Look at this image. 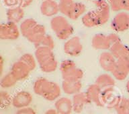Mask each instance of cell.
<instances>
[{"label":"cell","mask_w":129,"mask_h":114,"mask_svg":"<svg viewBox=\"0 0 129 114\" xmlns=\"http://www.w3.org/2000/svg\"><path fill=\"white\" fill-rule=\"evenodd\" d=\"M34 46H35V48L43 47V48H50V49L53 50L54 48V42L51 36L46 35L44 36V38L39 43L34 45Z\"/></svg>","instance_id":"31"},{"label":"cell","mask_w":129,"mask_h":114,"mask_svg":"<svg viewBox=\"0 0 129 114\" xmlns=\"http://www.w3.org/2000/svg\"><path fill=\"white\" fill-rule=\"evenodd\" d=\"M10 104H12V99L9 94L5 91L0 93V105L2 108H8Z\"/></svg>","instance_id":"32"},{"label":"cell","mask_w":129,"mask_h":114,"mask_svg":"<svg viewBox=\"0 0 129 114\" xmlns=\"http://www.w3.org/2000/svg\"><path fill=\"white\" fill-rule=\"evenodd\" d=\"M83 24L87 28H94L100 26V21L95 10L87 12L82 16L81 19Z\"/></svg>","instance_id":"24"},{"label":"cell","mask_w":129,"mask_h":114,"mask_svg":"<svg viewBox=\"0 0 129 114\" xmlns=\"http://www.w3.org/2000/svg\"><path fill=\"white\" fill-rule=\"evenodd\" d=\"M40 9L41 14L46 17H54L60 12L59 4L55 0L42 1Z\"/></svg>","instance_id":"15"},{"label":"cell","mask_w":129,"mask_h":114,"mask_svg":"<svg viewBox=\"0 0 129 114\" xmlns=\"http://www.w3.org/2000/svg\"><path fill=\"white\" fill-rule=\"evenodd\" d=\"M126 90L128 94H129V80H128V82H126Z\"/></svg>","instance_id":"37"},{"label":"cell","mask_w":129,"mask_h":114,"mask_svg":"<svg viewBox=\"0 0 129 114\" xmlns=\"http://www.w3.org/2000/svg\"><path fill=\"white\" fill-rule=\"evenodd\" d=\"M120 98L116 94L114 87L102 90L101 98L103 106H106L108 108H114Z\"/></svg>","instance_id":"11"},{"label":"cell","mask_w":129,"mask_h":114,"mask_svg":"<svg viewBox=\"0 0 129 114\" xmlns=\"http://www.w3.org/2000/svg\"><path fill=\"white\" fill-rule=\"evenodd\" d=\"M128 2H129V0H128Z\"/></svg>","instance_id":"42"},{"label":"cell","mask_w":129,"mask_h":114,"mask_svg":"<svg viewBox=\"0 0 129 114\" xmlns=\"http://www.w3.org/2000/svg\"><path fill=\"white\" fill-rule=\"evenodd\" d=\"M114 109L120 114H129V98H120Z\"/></svg>","instance_id":"27"},{"label":"cell","mask_w":129,"mask_h":114,"mask_svg":"<svg viewBox=\"0 0 129 114\" xmlns=\"http://www.w3.org/2000/svg\"><path fill=\"white\" fill-rule=\"evenodd\" d=\"M117 60L110 52L102 53L99 58V63L103 70L108 72H112L114 69Z\"/></svg>","instance_id":"14"},{"label":"cell","mask_w":129,"mask_h":114,"mask_svg":"<svg viewBox=\"0 0 129 114\" xmlns=\"http://www.w3.org/2000/svg\"><path fill=\"white\" fill-rule=\"evenodd\" d=\"M6 15L9 22L18 24L23 20L24 17V8L21 6H16L14 8H9Z\"/></svg>","instance_id":"23"},{"label":"cell","mask_w":129,"mask_h":114,"mask_svg":"<svg viewBox=\"0 0 129 114\" xmlns=\"http://www.w3.org/2000/svg\"><path fill=\"white\" fill-rule=\"evenodd\" d=\"M20 60H21L23 63L26 64V66H28V68L30 70H34L36 66V57H34L33 55L31 54H25L22 55L20 58Z\"/></svg>","instance_id":"29"},{"label":"cell","mask_w":129,"mask_h":114,"mask_svg":"<svg viewBox=\"0 0 129 114\" xmlns=\"http://www.w3.org/2000/svg\"><path fill=\"white\" fill-rule=\"evenodd\" d=\"M50 27L59 40H65L70 38L74 30L67 18L62 16H55L50 20Z\"/></svg>","instance_id":"3"},{"label":"cell","mask_w":129,"mask_h":114,"mask_svg":"<svg viewBox=\"0 0 129 114\" xmlns=\"http://www.w3.org/2000/svg\"><path fill=\"white\" fill-rule=\"evenodd\" d=\"M46 35L45 27L41 24H37L36 26L31 30V32L29 33L26 38L29 42L36 45L39 43Z\"/></svg>","instance_id":"20"},{"label":"cell","mask_w":129,"mask_h":114,"mask_svg":"<svg viewBox=\"0 0 129 114\" xmlns=\"http://www.w3.org/2000/svg\"><path fill=\"white\" fill-rule=\"evenodd\" d=\"M108 4L111 10L114 12L125 11L126 0H108Z\"/></svg>","instance_id":"30"},{"label":"cell","mask_w":129,"mask_h":114,"mask_svg":"<svg viewBox=\"0 0 129 114\" xmlns=\"http://www.w3.org/2000/svg\"><path fill=\"white\" fill-rule=\"evenodd\" d=\"M20 34V28H18L16 23L8 21L7 23L2 24L0 26V38L2 40H17Z\"/></svg>","instance_id":"6"},{"label":"cell","mask_w":129,"mask_h":114,"mask_svg":"<svg viewBox=\"0 0 129 114\" xmlns=\"http://www.w3.org/2000/svg\"><path fill=\"white\" fill-rule=\"evenodd\" d=\"M18 81L17 80L15 76L12 74L11 72L8 74H6L2 78L1 80V86L3 88H10L16 85V84Z\"/></svg>","instance_id":"28"},{"label":"cell","mask_w":129,"mask_h":114,"mask_svg":"<svg viewBox=\"0 0 129 114\" xmlns=\"http://www.w3.org/2000/svg\"><path fill=\"white\" fill-rule=\"evenodd\" d=\"M95 84H96L102 90H104L106 88L114 87L116 83L114 78H112L108 74H103L97 78Z\"/></svg>","instance_id":"25"},{"label":"cell","mask_w":129,"mask_h":114,"mask_svg":"<svg viewBox=\"0 0 129 114\" xmlns=\"http://www.w3.org/2000/svg\"><path fill=\"white\" fill-rule=\"evenodd\" d=\"M31 71L32 70L28 68V66L19 60L13 64L10 72H12V74L19 82L26 80L29 76Z\"/></svg>","instance_id":"13"},{"label":"cell","mask_w":129,"mask_h":114,"mask_svg":"<svg viewBox=\"0 0 129 114\" xmlns=\"http://www.w3.org/2000/svg\"><path fill=\"white\" fill-rule=\"evenodd\" d=\"M32 102V96L27 91L18 92L12 98V105L18 110L30 106Z\"/></svg>","instance_id":"12"},{"label":"cell","mask_w":129,"mask_h":114,"mask_svg":"<svg viewBox=\"0 0 129 114\" xmlns=\"http://www.w3.org/2000/svg\"><path fill=\"white\" fill-rule=\"evenodd\" d=\"M84 1H91V0H84Z\"/></svg>","instance_id":"39"},{"label":"cell","mask_w":129,"mask_h":114,"mask_svg":"<svg viewBox=\"0 0 129 114\" xmlns=\"http://www.w3.org/2000/svg\"><path fill=\"white\" fill-rule=\"evenodd\" d=\"M82 84L81 80H63L62 91L67 95H75L81 92Z\"/></svg>","instance_id":"21"},{"label":"cell","mask_w":129,"mask_h":114,"mask_svg":"<svg viewBox=\"0 0 129 114\" xmlns=\"http://www.w3.org/2000/svg\"><path fill=\"white\" fill-rule=\"evenodd\" d=\"M91 46L95 50H110L112 44L108 36L102 34H98L92 38Z\"/></svg>","instance_id":"18"},{"label":"cell","mask_w":129,"mask_h":114,"mask_svg":"<svg viewBox=\"0 0 129 114\" xmlns=\"http://www.w3.org/2000/svg\"><path fill=\"white\" fill-rule=\"evenodd\" d=\"M110 52L114 56L116 60H118L120 58L128 57L129 48L120 41L111 46Z\"/></svg>","instance_id":"22"},{"label":"cell","mask_w":129,"mask_h":114,"mask_svg":"<svg viewBox=\"0 0 129 114\" xmlns=\"http://www.w3.org/2000/svg\"><path fill=\"white\" fill-rule=\"evenodd\" d=\"M34 0H21V7L22 8H26L30 6Z\"/></svg>","instance_id":"36"},{"label":"cell","mask_w":129,"mask_h":114,"mask_svg":"<svg viewBox=\"0 0 129 114\" xmlns=\"http://www.w3.org/2000/svg\"><path fill=\"white\" fill-rule=\"evenodd\" d=\"M60 12L70 20H76L85 14L86 7L79 2H60Z\"/></svg>","instance_id":"4"},{"label":"cell","mask_w":129,"mask_h":114,"mask_svg":"<svg viewBox=\"0 0 129 114\" xmlns=\"http://www.w3.org/2000/svg\"><path fill=\"white\" fill-rule=\"evenodd\" d=\"M93 3L95 7V12L99 19L100 26H102L106 24L110 19L111 8L108 2L106 0H96Z\"/></svg>","instance_id":"8"},{"label":"cell","mask_w":129,"mask_h":114,"mask_svg":"<svg viewBox=\"0 0 129 114\" xmlns=\"http://www.w3.org/2000/svg\"><path fill=\"white\" fill-rule=\"evenodd\" d=\"M54 108L58 114H70L73 111L72 100H70L69 98L65 97L58 98L56 100Z\"/></svg>","instance_id":"19"},{"label":"cell","mask_w":129,"mask_h":114,"mask_svg":"<svg viewBox=\"0 0 129 114\" xmlns=\"http://www.w3.org/2000/svg\"><path fill=\"white\" fill-rule=\"evenodd\" d=\"M64 53L71 57L79 56L83 50V46L80 38L75 36L69 38L63 47Z\"/></svg>","instance_id":"10"},{"label":"cell","mask_w":129,"mask_h":114,"mask_svg":"<svg viewBox=\"0 0 129 114\" xmlns=\"http://www.w3.org/2000/svg\"><path fill=\"white\" fill-rule=\"evenodd\" d=\"M111 27L116 32H124L129 29V14L125 11L119 12L114 17Z\"/></svg>","instance_id":"9"},{"label":"cell","mask_w":129,"mask_h":114,"mask_svg":"<svg viewBox=\"0 0 129 114\" xmlns=\"http://www.w3.org/2000/svg\"><path fill=\"white\" fill-rule=\"evenodd\" d=\"M60 70L63 80H81L83 77L82 70L72 60H64L60 64Z\"/></svg>","instance_id":"5"},{"label":"cell","mask_w":129,"mask_h":114,"mask_svg":"<svg viewBox=\"0 0 129 114\" xmlns=\"http://www.w3.org/2000/svg\"><path fill=\"white\" fill-rule=\"evenodd\" d=\"M38 24L36 20L32 18H28L26 20L22 21L20 26V30L21 34L22 36L26 38L31 30L36 26Z\"/></svg>","instance_id":"26"},{"label":"cell","mask_w":129,"mask_h":114,"mask_svg":"<svg viewBox=\"0 0 129 114\" xmlns=\"http://www.w3.org/2000/svg\"><path fill=\"white\" fill-rule=\"evenodd\" d=\"M102 90L96 84H93L88 87L86 94L90 103L94 104L97 106H103L102 102Z\"/></svg>","instance_id":"16"},{"label":"cell","mask_w":129,"mask_h":114,"mask_svg":"<svg viewBox=\"0 0 129 114\" xmlns=\"http://www.w3.org/2000/svg\"><path fill=\"white\" fill-rule=\"evenodd\" d=\"M108 36L109 40L110 41V43L112 45H113L115 43H116V42L121 41L120 37L116 34H110Z\"/></svg>","instance_id":"35"},{"label":"cell","mask_w":129,"mask_h":114,"mask_svg":"<svg viewBox=\"0 0 129 114\" xmlns=\"http://www.w3.org/2000/svg\"><path fill=\"white\" fill-rule=\"evenodd\" d=\"M113 77L118 81H123L129 75V58H120L117 60L116 64L112 72Z\"/></svg>","instance_id":"7"},{"label":"cell","mask_w":129,"mask_h":114,"mask_svg":"<svg viewBox=\"0 0 129 114\" xmlns=\"http://www.w3.org/2000/svg\"><path fill=\"white\" fill-rule=\"evenodd\" d=\"M73 112L76 113H80L84 109V107L87 104L90 103L86 92H79L73 95L72 99Z\"/></svg>","instance_id":"17"},{"label":"cell","mask_w":129,"mask_h":114,"mask_svg":"<svg viewBox=\"0 0 129 114\" xmlns=\"http://www.w3.org/2000/svg\"><path fill=\"white\" fill-rule=\"evenodd\" d=\"M18 114H35L36 112L34 111L33 108H30L29 106L28 107H26V108H21V109H18Z\"/></svg>","instance_id":"34"},{"label":"cell","mask_w":129,"mask_h":114,"mask_svg":"<svg viewBox=\"0 0 129 114\" xmlns=\"http://www.w3.org/2000/svg\"><path fill=\"white\" fill-rule=\"evenodd\" d=\"M4 5L9 8L21 6V0H4Z\"/></svg>","instance_id":"33"},{"label":"cell","mask_w":129,"mask_h":114,"mask_svg":"<svg viewBox=\"0 0 129 114\" xmlns=\"http://www.w3.org/2000/svg\"><path fill=\"white\" fill-rule=\"evenodd\" d=\"M74 1L75 0H60V2H71Z\"/></svg>","instance_id":"38"},{"label":"cell","mask_w":129,"mask_h":114,"mask_svg":"<svg viewBox=\"0 0 129 114\" xmlns=\"http://www.w3.org/2000/svg\"><path fill=\"white\" fill-rule=\"evenodd\" d=\"M42 1H46V0H42Z\"/></svg>","instance_id":"40"},{"label":"cell","mask_w":129,"mask_h":114,"mask_svg":"<svg viewBox=\"0 0 129 114\" xmlns=\"http://www.w3.org/2000/svg\"><path fill=\"white\" fill-rule=\"evenodd\" d=\"M128 58H129V54H128Z\"/></svg>","instance_id":"41"},{"label":"cell","mask_w":129,"mask_h":114,"mask_svg":"<svg viewBox=\"0 0 129 114\" xmlns=\"http://www.w3.org/2000/svg\"><path fill=\"white\" fill-rule=\"evenodd\" d=\"M34 93L48 101H54L60 96L61 88L58 84L45 78H39L34 82Z\"/></svg>","instance_id":"1"},{"label":"cell","mask_w":129,"mask_h":114,"mask_svg":"<svg viewBox=\"0 0 129 114\" xmlns=\"http://www.w3.org/2000/svg\"><path fill=\"white\" fill-rule=\"evenodd\" d=\"M52 50L43 47L36 48L35 57L36 61L40 70L44 73H52L57 68V62Z\"/></svg>","instance_id":"2"}]
</instances>
